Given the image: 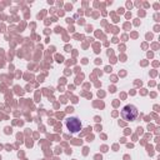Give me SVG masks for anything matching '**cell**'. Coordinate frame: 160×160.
<instances>
[{
    "label": "cell",
    "mask_w": 160,
    "mask_h": 160,
    "mask_svg": "<svg viewBox=\"0 0 160 160\" xmlns=\"http://www.w3.org/2000/svg\"><path fill=\"white\" fill-rule=\"evenodd\" d=\"M138 109L136 106L129 104V105H125L122 109H121V118L125 120V121H134L136 118H138Z\"/></svg>",
    "instance_id": "1"
},
{
    "label": "cell",
    "mask_w": 160,
    "mask_h": 160,
    "mask_svg": "<svg viewBox=\"0 0 160 160\" xmlns=\"http://www.w3.org/2000/svg\"><path fill=\"white\" fill-rule=\"evenodd\" d=\"M65 126L68 128V130L71 132V134H76L81 130L82 125H81V121L79 118L76 116H70L65 120Z\"/></svg>",
    "instance_id": "2"
}]
</instances>
